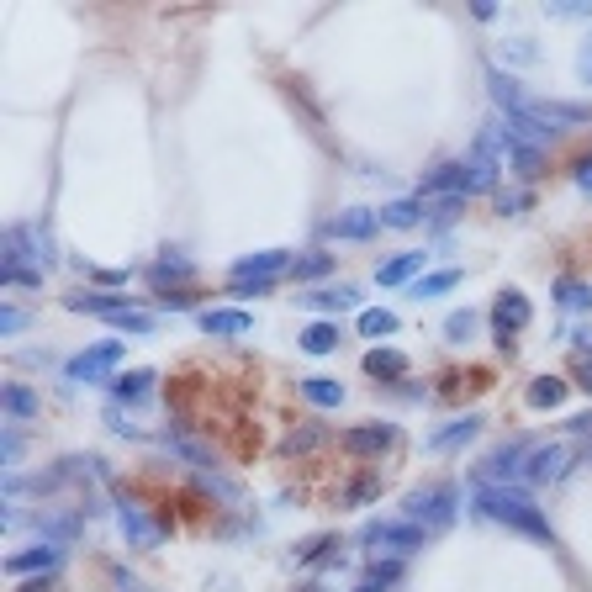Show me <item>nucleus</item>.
I'll return each instance as SVG.
<instances>
[{
    "instance_id": "b1692460",
    "label": "nucleus",
    "mask_w": 592,
    "mask_h": 592,
    "mask_svg": "<svg viewBox=\"0 0 592 592\" xmlns=\"http://www.w3.org/2000/svg\"><path fill=\"white\" fill-rule=\"evenodd\" d=\"M302 349H307V355H333V349H339V328H333V323L302 328Z\"/></svg>"
},
{
    "instance_id": "0eeeda50",
    "label": "nucleus",
    "mask_w": 592,
    "mask_h": 592,
    "mask_svg": "<svg viewBox=\"0 0 592 592\" xmlns=\"http://www.w3.org/2000/svg\"><path fill=\"white\" fill-rule=\"evenodd\" d=\"M529 450L534 444H524V439H508V444H497V450L481 460V471H476V481L481 487H497L503 476H513V471H524V460H529Z\"/></svg>"
},
{
    "instance_id": "39448f33",
    "label": "nucleus",
    "mask_w": 592,
    "mask_h": 592,
    "mask_svg": "<svg viewBox=\"0 0 592 592\" xmlns=\"http://www.w3.org/2000/svg\"><path fill=\"white\" fill-rule=\"evenodd\" d=\"M566 466H571V444H534L518 476H524L529 487H550V481L566 476Z\"/></svg>"
},
{
    "instance_id": "c756f323",
    "label": "nucleus",
    "mask_w": 592,
    "mask_h": 592,
    "mask_svg": "<svg viewBox=\"0 0 592 592\" xmlns=\"http://www.w3.org/2000/svg\"><path fill=\"white\" fill-rule=\"evenodd\" d=\"M106 323H111V328H133V333H148V328H154V318H148V312H138V307H122V312H111Z\"/></svg>"
},
{
    "instance_id": "f3484780",
    "label": "nucleus",
    "mask_w": 592,
    "mask_h": 592,
    "mask_svg": "<svg viewBox=\"0 0 592 592\" xmlns=\"http://www.w3.org/2000/svg\"><path fill=\"white\" fill-rule=\"evenodd\" d=\"M423 265H429L423 254H392L386 265H376V281H381V286H402V281H413Z\"/></svg>"
},
{
    "instance_id": "393cba45",
    "label": "nucleus",
    "mask_w": 592,
    "mask_h": 592,
    "mask_svg": "<svg viewBox=\"0 0 592 592\" xmlns=\"http://www.w3.org/2000/svg\"><path fill=\"white\" fill-rule=\"evenodd\" d=\"M360 333H365V339H392V333H397V312H386V307L360 312Z\"/></svg>"
},
{
    "instance_id": "412c9836",
    "label": "nucleus",
    "mask_w": 592,
    "mask_h": 592,
    "mask_svg": "<svg viewBox=\"0 0 592 592\" xmlns=\"http://www.w3.org/2000/svg\"><path fill=\"white\" fill-rule=\"evenodd\" d=\"M148 386H154V370H122V376L111 381V392H117L122 402H143Z\"/></svg>"
},
{
    "instance_id": "6ab92c4d",
    "label": "nucleus",
    "mask_w": 592,
    "mask_h": 592,
    "mask_svg": "<svg viewBox=\"0 0 592 592\" xmlns=\"http://www.w3.org/2000/svg\"><path fill=\"white\" fill-rule=\"evenodd\" d=\"M429 191H450V196H460V191H481V185H476V175L466 170V164H444V170L429 175Z\"/></svg>"
},
{
    "instance_id": "e433bc0d",
    "label": "nucleus",
    "mask_w": 592,
    "mask_h": 592,
    "mask_svg": "<svg viewBox=\"0 0 592 592\" xmlns=\"http://www.w3.org/2000/svg\"><path fill=\"white\" fill-rule=\"evenodd\" d=\"M577 80L592 85V32H587V43H582V53H577Z\"/></svg>"
},
{
    "instance_id": "c9c22d12",
    "label": "nucleus",
    "mask_w": 592,
    "mask_h": 592,
    "mask_svg": "<svg viewBox=\"0 0 592 592\" xmlns=\"http://www.w3.org/2000/svg\"><path fill=\"white\" fill-rule=\"evenodd\" d=\"M571 370H577V381L592 392V349H577V360H571Z\"/></svg>"
},
{
    "instance_id": "7c9ffc66",
    "label": "nucleus",
    "mask_w": 592,
    "mask_h": 592,
    "mask_svg": "<svg viewBox=\"0 0 592 592\" xmlns=\"http://www.w3.org/2000/svg\"><path fill=\"white\" fill-rule=\"evenodd\" d=\"M6 413H16V418H32V413H37V397L27 392V386H6Z\"/></svg>"
},
{
    "instance_id": "473e14b6",
    "label": "nucleus",
    "mask_w": 592,
    "mask_h": 592,
    "mask_svg": "<svg viewBox=\"0 0 592 592\" xmlns=\"http://www.w3.org/2000/svg\"><path fill=\"white\" fill-rule=\"evenodd\" d=\"M185 275H191V265H185V259H175V265H154V281L164 286V281H185Z\"/></svg>"
},
{
    "instance_id": "a878e982",
    "label": "nucleus",
    "mask_w": 592,
    "mask_h": 592,
    "mask_svg": "<svg viewBox=\"0 0 592 592\" xmlns=\"http://www.w3.org/2000/svg\"><path fill=\"white\" fill-rule=\"evenodd\" d=\"M460 286V270H439V275H423V281H413V296L418 302H429V296H444Z\"/></svg>"
},
{
    "instance_id": "9b49d317",
    "label": "nucleus",
    "mask_w": 592,
    "mask_h": 592,
    "mask_svg": "<svg viewBox=\"0 0 592 592\" xmlns=\"http://www.w3.org/2000/svg\"><path fill=\"white\" fill-rule=\"evenodd\" d=\"M392 439H397L392 423H360V429L344 434V450L349 455H381V450H392Z\"/></svg>"
},
{
    "instance_id": "c85d7f7f",
    "label": "nucleus",
    "mask_w": 592,
    "mask_h": 592,
    "mask_svg": "<svg viewBox=\"0 0 592 592\" xmlns=\"http://www.w3.org/2000/svg\"><path fill=\"white\" fill-rule=\"evenodd\" d=\"M476 312H466V307H460V312H450V323H444V339H450V344H466V339H476Z\"/></svg>"
},
{
    "instance_id": "2eb2a0df",
    "label": "nucleus",
    "mask_w": 592,
    "mask_h": 592,
    "mask_svg": "<svg viewBox=\"0 0 592 592\" xmlns=\"http://www.w3.org/2000/svg\"><path fill=\"white\" fill-rule=\"evenodd\" d=\"M524 402L534 407V413H550V407L566 402V381H561V376H534L529 392H524Z\"/></svg>"
},
{
    "instance_id": "ea45409f",
    "label": "nucleus",
    "mask_w": 592,
    "mask_h": 592,
    "mask_svg": "<svg viewBox=\"0 0 592 592\" xmlns=\"http://www.w3.org/2000/svg\"><path fill=\"white\" fill-rule=\"evenodd\" d=\"M333 540H328V534H318V540H307V545H296V555H302V561H312V555H318V550H328Z\"/></svg>"
},
{
    "instance_id": "bb28decb",
    "label": "nucleus",
    "mask_w": 592,
    "mask_h": 592,
    "mask_svg": "<svg viewBox=\"0 0 592 592\" xmlns=\"http://www.w3.org/2000/svg\"><path fill=\"white\" fill-rule=\"evenodd\" d=\"M386 228H418L423 222V201H392V207L381 212Z\"/></svg>"
},
{
    "instance_id": "6e6552de",
    "label": "nucleus",
    "mask_w": 592,
    "mask_h": 592,
    "mask_svg": "<svg viewBox=\"0 0 592 592\" xmlns=\"http://www.w3.org/2000/svg\"><path fill=\"white\" fill-rule=\"evenodd\" d=\"M117 360H122V344L117 339H106V344H96V349H80L64 370L74 381H101V376H111L117 370Z\"/></svg>"
},
{
    "instance_id": "aec40b11",
    "label": "nucleus",
    "mask_w": 592,
    "mask_h": 592,
    "mask_svg": "<svg viewBox=\"0 0 592 592\" xmlns=\"http://www.w3.org/2000/svg\"><path fill=\"white\" fill-rule=\"evenodd\" d=\"M360 291L355 286H328V291H302V307H318V312H339V307H355Z\"/></svg>"
},
{
    "instance_id": "2f4dec72",
    "label": "nucleus",
    "mask_w": 592,
    "mask_h": 592,
    "mask_svg": "<svg viewBox=\"0 0 592 592\" xmlns=\"http://www.w3.org/2000/svg\"><path fill=\"white\" fill-rule=\"evenodd\" d=\"M291 270L302 275V281H323V275L333 270V259H328V254H307V259H296Z\"/></svg>"
},
{
    "instance_id": "4c0bfd02",
    "label": "nucleus",
    "mask_w": 592,
    "mask_h": 592,
    "mask_svg": "<svg viewBox=\"0 0 592 592\" xmlns=\"http://www.w3.org/2000/svg\"><path fill=\"white\" fill-rule=\"evenodd\" d=\"M0 460H6V466H16V460H22V439H16V434L0 439Z\"/></svg>"
},
{
    "instance_id": "f8f14e48",
    "label": "nucleus",
    "mask_w": 592,
    "mask_h": 592,
    "mask_svg": "<svg viewBox=\"0 0 592 592\" xmlns=\"http://www.w3.org/2000/svg\"><path fill=\"white\" fill-rule=\"evenodd\" d=\"M376 228H381V217L365 212V207H344L339 217L328 222V233H333V238H349V244H365V238L376 233Z\"/></svg>"
},
{
    "instance_id": "423d86ee",
    "label": "nucleus",
    "mask_w": 592,
    "mask_h": 592,
    "mask_svg": "<svg viewBox=\"0 0 592 592\" xmlns=\"http://www.w3.org/2000/svg\"><path fill=\"white\" fill-rule=\"evenodd\" d=\"M360 540H365L370 550H386V555H413V550L423 545V529L407 524V518H402V524H386V518H381V524H365Z\"/></svg>"
},
{
    "instance_id": "1a4fd4ad",
    "label": "nucleus",
    "mask_w": 592,
    "mask_h": 592,
    "mask_svg": "<svg viewBox=\"0 0 592 592\" xmlns=\"http://www.w3.org/2000/svg\"><path fill=\"white\" fill-rule=\"evenodd\" d=\"M117 524H122V540L133 545V550H154V545L164 540V529L148 524V513H143L138 503H127V497L117 503Z\"/></svg>"
},
{
    "instance_id": "58836bf2",
    "label": "nucleus",
    "mask_w": 592,
    "mask_h": 592,
    "mask_svg": "<svg viewBox=\"0 0 592 592\" xmlns=\"http://www.w3.org/2000/svg\"><path fill=\"white\" fill-rule=\"evenodd\" d=\"M587 0H566V6H550V16H587Z\"/></svg>"
},
{
    "instance_id": "7ed1b4c3",
    "label": "nucleus",
    "mask_w": 592,
    "mask_h": 592,
    "mask_svg": "<svg viewBox=\"0 0 592 592\" xmlns=\"http://www.w3.org/2000/svg\"><path fill=\"white\" fill-rule=\"evenodd\" d=\"M296 259L286 249H259V254H244V259H233V286H270L281 270H291Z\"/></svg>"
},
{
    "instance_id": "a19ab883",
    "label": "nucleus",
    "mask_w": 592,
    "mask_h": 592,
    "mask_svg": "<svg viewBox=\"0 0 592 592\" xmlns=\"http://www.w3.org/2000/svg\"><path fill=\"white\" fill-rule=\"evenodd\" d=\"M471 16H476V22H492V16H497V0H476Z\"/></svg>"
},
{
    "instance_id": "4468645a",
    "label": "nucleus",
    "mask_w": 592,
    "mask_h": 592,
    "mask_svg": "<svg viewBox=\"0 0 592 592\" xmlns=\"http://www.w3.org/2000/svg\"><path fill=\"white\" fill-rule=\"evenodd\" d=\"M201 333H212V339H244V333H254V318L249 312H233V307L201 312Z\"/></svg>"
},
{
    "instance_id": "f704fd0d",
    "label": "nucleus",
    "mask_w": 592,
    "mask_h": 592,
    "mask_svg": "<svg viewBox=\"0 0 592 592\" xmlns=\"http://www.w3.org/2000/svg\"><path fill=\"white\" fill-rule=\"evenodd\" d=\"M27 328V312L22 307H6V312H0V333H22Z\"/></svg>"
},
{
    "instance_id": "9d476101",
    "label": "nucleus",
    "mask_w": 592,
    "mask_h": 592,
    "mask_svg": "<svg viewBox=\"0 0 592 592\" xmlns=\"http://www.w3.org/2000/svg\"><path fill=\"white\" fill-rule=\"evenodd\" d=\"M492 318H497V344L508 349L513 333L529 323V296H524V291H503V296H497V312H492Z\"/></svg>"
},
{
    "instance_id": "79ce46f5",
    "label": "nucleus",
    "mask_w": 592,
    "mask_h": 592,
    "mask_svg": "<svg viewBox=\"0 0 592 592\" xmlns=\"http://www.w3.org/2000/svg\"><path fill=\"white\" fill-rule=\"evenodd\" d=\"M577 185H582V196H592V159H587L582 170H577Z\"/></svg>"
},
{
    "instance_id": "f03ea898",
    "label": "nucleus",
    "mask_w": 592,
    "mask_h": 592,
    "mask_svg": "<svg viewBox=\"0 0 592 592\" xmlns=\"http://www.w3.org/2000/svg\"><path fill=\"white\" fill-rule=\"evenodd\" d=\"M460 508V497L450 481H434V487H413L402 497V513H407V524H418V529H444L455 518Z\"/></svg>"
},
{
    "instance_id": "a211bd4d",
    "label": "nucleus",
    "mask_w": 592,
    "mask_h": 592,
    "mask_svg": "<svg viewBox=\"0 0 592 592\" xmlns=\"http://www.w3.org/2000/svg\"><path fill=\"white\" fill-rule=\"evenodd\" d=\"M69 307H74V312H96V318H111V312L127 307V296H111V291H74Z\"/></svg>"
},
{
    "instance_id": "5701e85b",
    "label": "nucleus",
    "mask_w": 592,
    "mask_h": 592,
    "mask_svg": "<svg viewBox=\"0 0 592 592\" xmlns=\"http://www.w3.org/2000/svg\"><path fill=\"white\" fill-rule=\"evenodd\" d=\"M302 397L318 402V407H339V402H344V386L328 381V376H307V381H302Z\"/></svg>"
},
{
    "instance_id": "f257e3e1",
    "label": "nucleus",
    "mask_w": 592,
    "mask_h": 592,
    "mask_svg": "<svg viewBox=\"0 0 592 592\" xmlns=\"http://www.w3.org/2000/svg\"><path fill=\"white\" fill-rule=\"evenodd\" d=\"M471 508H476L481 518H492V524H503V529L529 534V540H550V524H545L540 503H534V497H524V492H513V487H476Z\"/></svg>"
},
{
    "instance_id": "4be33fe9",
    "label": "nucleus",
    "mask_w": 592,
    "mask_h": 592,
    "mask_svg": "<svg viewBox=\"0 0 592 592\" xmlns=\"http://www.w3.org/2000/svg\"><path fill=\"white\" fill-rule=\"evenodd\" d=\"M555 302H561L566 312H587V307H592V286H587V281H571V275H561V281H555Z\"/></svg>"
},
{
    "instance_id": "dca6fc26",
    "label": "nucleus",
    "mask_w": 592,
    "mask_h": 592,
    "mask_svg": "<svg viewBox=\"0 0 592 592\" xmlns=\"http://www.w3.org/2000/svg\"><path fill=\"white\" fill-rule=\"evenodd\" d=\"M476 429H481V418H476V413H471V418H455V423H444L439 434H429V450H434V455L460 450L466 439H476Z\"/></svg>"
},
{
    "instance_id": "cd10ccee",
    "label": "nucleus",
    "mask_w": 592,
    "mask_h": 592,
    "mask_svg": "<svg viewBox=\"0 0 592 592\" xmlns=\"http://www.w3.org/2000/svg\"><path fill=\"white\" fill-rule=\"evenodd\" d=\"M365 370H370V376H402L407 360L397 355V349H370V355H365Z\"/></svg>"
},
{
    "instance_id": "ddd939ff",
    "label": "nucleus",
    "mask_w": 592,
    "mask_h": 592,
    "mask_svg": "<svg viewBox=\"0 0 592 592\" xmlns=\"http://www.w3.org/2000/svg\"><path fill=\"white\" fill-rule=\"evenodd\" d=\"M59 561H64L59 545H32L22 555H6V571L11 577H32V571H59Z\"/></svg>"
},
{
    "instance_id": "20e7f679",
    "label": "nucleus",
    "mask_w": 592,
    "mask_h": 592,
    "mask_svg": "<svg viewBox=\"0 0 592 592\" xmlns=\"http://www.w3.org/2000/svg\"><path fill=\"white\" fill-rule=\"evenodd\" d=\"M6 259H22V265L43 270V265H53V238L37 228V222H16L6 233Z\"/></svg>"
},
{
    "instance_id": "72a5a7b5",
    "label": "nucleus",
    "mask_w": 592,
    "mask_h": 592,
    "mask_svg": "<svg viewBox=\"0 0 592 592\" xmlns=\"http://www.w3.org/2000/svg\"><path fill=\"white\" fill-rule=\"evenodd\" d=\"M455 217H460V196H444L439 207H434V222H439V228H450Z\"/></svg>"
}]
</instances>
